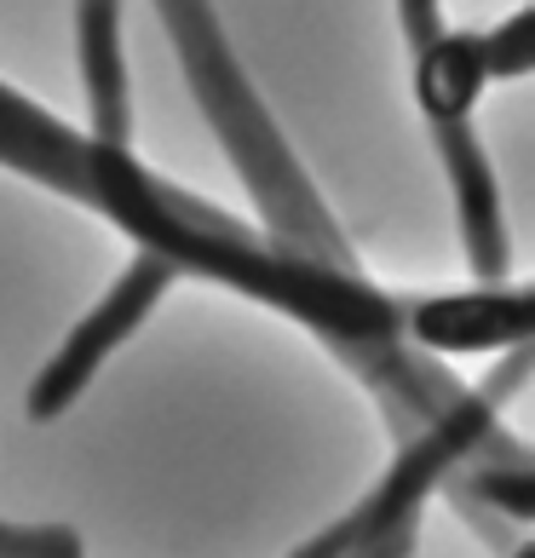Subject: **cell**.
Returning <instances> with one entry per match:
<instances>
[{"label":"cell","instance_id":"cell-1","mask_svg":"<svg viewBox=\"0 0 535 558\" xmlns=\"http://www.w3.org/2000/svg\"><path fill=\"white\" fill-rule=\"evenodd\" d=\"M0 168L29 173L47 191L105 214L115 231L138 242V254H156L173 271L224 282L305 323L340 363L357 368L363 386L380 398L392 432H403V438H415L426 426H472L489 415V403L472 386H461L443 363L403 345L398 294L375 288L363 271H335V265L288 254L254 225L156 179L133 150H110V144L64 128L58 116L29 105L24 93H12L7 81H0Z\"/></svg>","mask_w":535,"mask_h":558},{"label":"cell","instance_id":"cell-2","mask_svg":"<svg viewBox=\"0 0 535 558\" xmlns=\"http://www.w3.org/2000/svg\"><path fill=\"white\" fill-rule=\"evenodd\" d=\"M161 24H168L173 47L184 58V75L196 87V105L202 116L214 121L219 144L231 150L248 196L259 202V219H265V236L277 247L300 259H317V265H335V271H357L352 265V247H345L340 225L328 219L317 184L305 179V168L288 150V138L277 133V121L265 116V105L254 98L248 75L236 70V52L224 40L219 17L208 0H156Z\"/></svg>","mask_w":535,"mask_h":558},{"label":"cell","instance_id":"cell-3","mask_svg":"<svg viewBox=\"0 0 535 558\" xmlns=\"http://www.w3.org/2000/svg\"><path fill=\"white\" fill-rule=\"evenodd\" d=\"M501 461H530V449L512 438L501 421L484 426H426L415 438L398 444V461L386 466V478L363 495V501L317 530L305 547L288 558H357L375 547L380 535L421 519V501L431 489H455L472 466H501ZM0 558H81V535L64 524H7L0 519Z\"/></svg>","mask_w":535,"mask_h":558},{"label":"cell","instance_id":"cell-4","mask_svg":"<svg viewBox=\"0 0 535 558\" xmlns=\"http://www.w3.org/2000/svg\"><path fill=\"white\" fill-rule=\"evenodd\" d=\"M173 277H179V271H173L168 259L133 254L127 271L115 277V288L70 328V340L52 351V363L29 380L24 415H29V421H58V415H64L81 391L98 380V368L115 357V345H127V340L138 335V323L156 312V300H168Z\"/></svg>","mask_w":535,"mask_h":558},{"label":"cell","instance_id":"cell-5","mask_svg":"<svg viewBox=\"0 0 535 558\" xmlns=\"http://www.w3.org/2000/svg\"><path fill=\"white\" fill-rule=\"evenodd\" d=\"M403 345L421 357H478V351H519L530 345L535 323V288L501 282V288H466V294H421L403 300Z\"/></svg>","mask_w":535,"mask_h":558},{"label":"cell","instance_id":"cell-6","mask_svg":"<svg viewBox=\"0 0 535 558\" xmlns=\"http://www.w3.org/2000/svg\"><path fill=\"white\" fill-rule=\"evenodd\" d=\"M75 47L87 81V116L98 144L127 150L133 105H127V58H121V0H75Z\"/></svg>","mask_w":535,"mask_h":558},{"label":"cell","instance_id":"cell-7","mask_svg":"<svg viewBox=\"0 0 535 558\" xmlns=\"http://www.w3.org/2000/svg\"><path fill=\"white\" fill-rule=\"evenodd\" d=\"M489 87V47L478 29H443L415 52V98L431 128L472 121V105Z\"/></svg>","mask_w":535,"mask_h":558},{"label":"cell","instance_id":"cell-8","mask_svg":"<svg viewBox=\"0 0 535 558\" xmlns=\"http://www.w3.org/2000/svg\"><path fill=\"white\" fill-rule=\"evenodd\" d=\"M489 47V81H519L535 64V7H519L501 29L484 35Z\"/></svg>","mask_w":535,"mask_h":558},{"label":"cell","instance_id":"cell-9","mask_svg":"<svg viewBox=\"0 0 535 558\" xmlns=\"http://www.w3.org/2000/svg\"><path fill=\"white\" fill-rule=\"evenodd\" d=\"M398 24L409 35V47H426V40L443 35V0H398Z\"/></svg>","mask_w":535,"mask_h":558},{"label":"cell","instance_id":"cell-10","mask_svg":"<svg viewBox=\"0 0 535 558\" xmlns=\"http://www.w3.org/2000/svg\"><path fill=\"white\" fill-rule=\"evenodd\" d=\"M415 553V524H403V530H392V535H380L375 547H363L357 558H409Z\"/></svg>","mask_w":535,"mask_h":558}]
</instances>
